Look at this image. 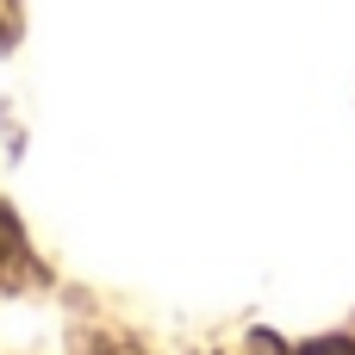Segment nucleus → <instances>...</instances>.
<instances>
[{"label":"nucleus","instance_id":"nucleus-1","mask_svg":"<svg viewBox=\"0 0 355 355\" xmlns=\"http://www.w3.org/2000/svg\"><path fill=\"white\" fill-rule=\"evenodd\" d=\"M6 262H19V243H12V225L0 218V268H6Z\"/></svg>","mask_w":355,"mask_h":355}]
</instances>
